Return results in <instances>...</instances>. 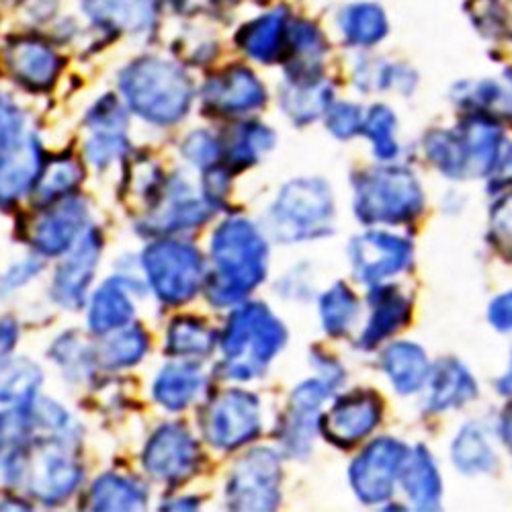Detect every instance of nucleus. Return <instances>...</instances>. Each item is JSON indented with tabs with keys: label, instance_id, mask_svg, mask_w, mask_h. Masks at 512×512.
<instances>
[{
	"label": "nucleus",
	"instance_id": "1",
	"mask_svg": "<svg viewBox=\"0 0 512 512\" xmlns=\"http://www.w3.org/2000/svg\"><path fill=\"white\" fill-rule=\"evenodd\" d=\"M117 87L127 111L152 125L181 121L195 95L183 66L154 54L127 62L117 74Z\"/></svg>",
	"mask_w": 512,
	"mask_h": 512
},
{
	"label": "nucleus",
	"instance_id": "2",
	"mask_svg": "<svg viewBox=\"0 0 512 512\" xmlns=\"http://www.w3.org/2000/svg\"><path fill=\"white\" fill-rule=\"evenodd\" d=\"M211 259L216 265L207 295L218 308L232 306L265 279L267 246L256 228L244 220H230L211 236Z\"/></svg>",
	"mask_w": 512,
	"mask_h": 512
},
{
	"label": "nucleus",
	"instance_id": "3",
	"mask_svg": "<svg viewBox=\"0 0 512 512\" xmlns=\"http://www.w3.org/2000/svg\"><path fill=\"white\" fill-rule=\"evenodd\" d=\"M283 343L285 330L265 306L248 304L236 310L222 336L226 373L234 379L261 375Z\"/></svg>",
	"mask_w": 512,
	"mask_h": 512
},
{
	"label": "nucleus",
	"instance_id": "4",
	"mask_svg": "<svg viewBox=\"0 0 512 512\" xmlns=\"http://www.w3.org/2000/svg\"><path fill=\"white\" fill-rule=\"evenodd\" d=\"M142 269L150 289L166 306H181L193 300L205 277L199 250L177 240H158L146 246Z\"/></svg>",
	"mask_w": 512,
	"mask_h": 512
},
{
	"label": "nucleus",
	"instance_id": "5",
	"mask_svg": "<svg viewBox=\"0 0 512 512\" xmlns=\"http://www.w3.org/2000/svg\"><path fill=\"white\" fill-rule=\"evenodd\" d=\"M422 209V191L402 168L375 170L357 181L355 211L365 224H400Z\"/></svg>",
	"mask_w": 512,
	"mask_h": 512
},
{
	"label": "nucleus",
	"instance_id": "6",
	"mask_svg": "<svg viewBox=\"0 0 512 512\" xmlns=\"http://www.w3.org/2000/svg\"><path fill=\"white\" fill-rule=\"evenodd\" d=\"M332 218V197L324 181L300 179L289 183L271 209L277 240L300 242L326 232Z\"/></svg>",
	"mask_w": 512,
	"mask_h": 512
},
{
	"label": "nucleus",
	"instance_id": "7",
	"mask_svg": "<svg viewBox=\"0 0 512 512\" xmlns=\"http://www.w3.org/2000/svg\"><path fill=\"white\" fill-rule=\"evenodd\" d=\"M3 60L13 80L29 93L52 91L64 68L56 46L35 31L13 35L3 48Z\"/></svg>",
	"mask_w": 512,
	"mask_h": 512
},
{
	"label": "nucleus",
	"instance_id": "8",
	"mask_svg": "<svg viewBox=\"0 0 512 512\" xmlns=\"http://www.w3.org/2000/svg\"><path fill=\"white\" fill-rule=\"evenodd\" d=\"M201 426L213 447L236 449L261 431L259 400L242 390H228L207 406Z\"/></svg>",
	"mask_w": 512,
	"mask_h": 512
},
{
	"label": "nucleus",
	"instance_id": "9",
	"mask_svg": "<svg viewBox=\"0 0 512 512\" xmlns=\"http://www.w3.org/2000/svg\"><path fill=\"white\" fill-rule=\"evenodd\" d=\"M281 465L275 453L259 449L234 467L228 484V502L238 510H271L279 502Z\"/></svg>",
	"mask_w": 512,
	"mask_h": 512
},
{
	"label": "nucleus",
	"instance_id": "10",
	"mask_svg": "<svg viewBox=\"0 0 512 512\" xmlns=\"http://www.w3.org/2000/svg\"><path fill=\"white\" fill-rule=\"evenodd\" d=\"M103 238L99 230L89 228L66 252L52 281L54 302L66 310H78L87 300L95 271L101 263Z\"/></svg>",
	"mask_w": 512,
	"mask_h": 512
},
{
	"label": "nucleus",
	"instance_id": "11",
	"mask_svg": "<svg viewBox=\"0 0 512 512\" xmlns=\"http://www.w3.org/2000/svg\"><path fill=\"white\" fill-rule=\"evenodd\" d=\"M199 445L185 426L170 422L146 443L142 463L146 472L160 482H183L195 474L199 463Z\"/></svg>",
	"mask_w": 512,
	"mask_h": 512
},
{
	"label": "nucleus",
	"instance_id": "12",
	"mask_svg": "<svg viewBox=\"0 0 512 512\" xmlns=\"http://www.w3.org/2000/svg\"><path fill=\"white\" fill-rule=\"evenodd\" d=\"M408 449L394 439H379L371 443L351 467V482L357 496L365 504L386 500L394 492Z\"/></svg>",
	"mask_w": 512,
	"mask_h": 512
},
{
	"label": "nucleus",
	"instance_id": "13",
	"mask_svg": "<svg viewBox=\"0 0 512 512\" xmlns=\"http://www.w3.org/2000/svg\"><path fill=\"white\" fill-rule=\"evenodd\" d=\"M156 3L158 0H78V9L91 29L115 37H146L158 23Z\"/></svg>",
	"mask_w": 512,
	"mask_h": 512
},
{
	"label": "nucleus",
	"instance_id": "14",
	"mask_svg": "<svg viewBox=\"0 0 512 512\" xmlns=\"http://www.w3.org/2000/svg\"><path fill=\"white\" fill-rule=\"evenodd\" d=\"M87 224L89 209L84 201L78 197H64L33 224L31 246L41 256L66 254L78 242V238L87 232Z\"/></svg>",
	"mask_w": 512,
	"mask_h": 512
},
{
	"label": "nucleus",
	"instance_id": "15",
	"mask_svg": "<svg viewBox=\"0 0 512 512\" xmlns=\"http://www.w3.org/2000/svg\"><path fill=\"white\" fill-rule=\"evenodd\" d=\"M410 254L412 248L406 240L383 232L365 234L351 244L355 277L369 285L381 283L404 271L410 263Z\"/></svg>",
	"mask_w": 512,
	"mask_h": 512
},
{
	"label": "nucleus",
	"instance_id": "16",
	"mask_svg": "<svg viewBox=\"0 0 512 512\" xmlns=\"http://www.w3.org/2000/svg\"><path fill=\"white\" fill-rule=\"evenodd\" d=\"M41 158L37 138L27 132L0 146V203H15L33 191L44 170Z\"/></svg>",
	"mask_w": 512,
	"mask_h": 512
},
{
	"label": "nucleus",
	"instance_id": "17",
	"mask_svg": "<svg viewBox=\"0 0 512 512\" xmlns=\"http://www.w3.org/2000/svg\"><path fill=\"white\" fill-rule=\"evenodd\" d=\"M80 482L82 467L66 453V447L54 441L33 461L29 490L39 502L50 506L68 500L78 490Z\"/></svg>",
	"mask_w": 512,
	"mask_h": 512
},
{
	"label": "nucleus",
	"instance_id": "18",
	"mask_svg": "<svg viewBox=\"0 0 512 512\" xmlns=\"http://www.w3.org/2000/svg\"><path fill=\"white\" fill-rule=\"evenodd\" d=\"M203 103L205 109L224 115L248 113L265 103V87L248 68L232 66L207 80Z\"/></svg>",
	"mask_w": 512,
	"mask_h": 512
},
{
	"label": "nucleus",
	"instance_id": "19",
	"mask_svg": "<svg viewBox=\"0 0 512 512\" xmlns=\"http://www.w3.org/2000/svg\"><path fill=\"white\" fill-rule=\"evenodd\" d=\"M381 404L371 392H353L338 400L322 420L324 435L343 447L365 439L379 424Z\"/></svg>",
	"mask_w": 512,
	"mask_h": 512
},
{
	"label": "nucleus",
	"instance_id": "20",
	"mask_svg": "<svg viewBox=\"0 0 512 512\" xmlns=\"http://www.w3.org/2000/svg\"><path fill=\"white\" fill-rule=\"evenodd\" d=\"M211 213L213 203L207 197H197L185 183L175 181L164 193V207L156 209L146 224L150 226V232L191 230L207 222Z\"/></svg>",
	"mask_w": 512,
	"mask_h": 512
},
{
	"label": "nucleus",
	"instance_id": "21",
	"mask_svg": "<svg viewBox=\"0 0 512 512\" xmlns=\"http://www.w3.org/2000/svg\"><path fill=\"white\" fill-rule=\"evenodd\" d=\"M132 279L111 277L93 295L89 306V328L97 336L113 334L134 318Z\"/></svg>",
	"mask_w": 512,
	"mask_h": 512
},
{
	"label": "nucleus",
	"instance_id": "22",
	"mask_svg": "<svg viewBox=\"0 0 512 512\" xmlns=\"http://www.w3.org/2000/svg\"><path fill=\"white\" fill-rule=\"evenodd\" d=\"M287 31L285 13L271 11L246 23L238 33V44L248 58L261 64H273L287 48Z\"/></svg>",
	"mask_w": 512,
	"mask_h": 512
},
{
	"label": "nucleus",
	"instance_id": "23",
	"mask_svg": "<svg viewBox=\"0 0 512 512\" xmlns=\"http://www.w3.org/2000/svg\"><path fill=\"white\" fill-rule=\"evenodd\" d=\"M201 388L203 373L197 369V365L170 363L158 373L152 392L162 408L177 412L187 408L197 398Z\"/></svg>",
	"mask_w": 512,
	"mask_h": 512
},
{
	"label": "nucleus",
	"instance_id": "24",
	"mask_svg": "<svg viewBox=\"0 0 512 512\" xmlns=\"http://www.w3.org/2000/svg\"><path fill=\"white\" fill-rule=\"evenodd\" d=\"M375 293L371 295L373 300V316L363 332L361 345L365 349L375 347L381 343L383 338H388L394 334L398 328L404 326V322L410 316V304L402 293H398L392 287H383V289H373Z\"/></svg>",
	"mask_w": 512,
	"mask_h": 512
},
{
	"label": "nucleus",
	"instance_id": "25",
	"mask_svg": "<svg viewBox=\"0 0 512 512\" xmlns=\"http://www.w3.org/2000/svg\"><path fill=\"white\" fill-rule=\"evenodd\" d=\"M400 476H402L404 488H406L408 496L412 498V502L416 504V508L433 510L439 506L441 492H443L441 478L437 474V467H435L431 455L424 449H418L414 455L408 453Z\"/></svg>",
	"mask_w": 512,
	"mask_h": 512
},
{
	"label": "nucleus",
	"instance_id": "26",
	"mask_svg": "<svg viewBox=\"0 0 512 512\" xmlns=\"http://www.w3.org/2000/svg\"><path fill=\"white\" fill-rule=\"evenodd\" d=\"M338 27L343 31L347 44L355 48H371L386 37L388 19L375 3H355L340 13Z\"/></svg>",
	"mask_w": 512,
	"mask_h": 512
},
{
	"label": "nucleus",
	"instance_id": "27",
	"mask_svg": "<svg viewBox=\"0 0 512 512\" xmlns=\"http://www.w3.org/2000/svg\"><path fill=\"white\" fill-rule=\"evenodd\" d=\"M383 369L400 394L418 392L429 377V361H426L422 349L410 343L392 345L383 355Z\"/></svg>",
	"mask_w": 512,
	"mask_h": 512
},
{
	"label": "nucleus",
	"instance_id": "28",
	"mask_svg": "<svg viewBox=\"0 0 512 512\" xmlns=\"http://www.w3.org/2000/svg\"><path fill=\"white\" fill-rule=\"evenodd\" d=\"M89 500L95 510H138L148 502V490L127 476L103 474L93 484Z\"/></svg>",
	"mask_w": 512,
	"mask_h": 512
},
{
	"label": "nucleus",
	"instance_id": "29",
	"mask_svg": "<svg viewBox=\"0 0 512 512\" xmlns=\"http://www.w3.org/2000/svg\"><path fill=\"white\" fill-rule=\"evenodd\" d=\"M330 99L332 93L328 84L320 82L318 78L291 80L289 87L281 93V107L293 121L308 123L328 111Z\"/></svg>",
	"mask_w": 512,
	"mask_h": 512
},
{
	"label": "nucleus",
	"instance_id": "30",
	"mask_svg": "<svg viewBox=\"0 0 512 512\" xmlns=\"http://www.w3.org/2000/svg\"><path fill=\"white\" fill-rule=\"evenodd\" d=\"M476 381L472 379L457 361L449 359L439 365L433 377V396L431 406L433 410H447L463 406L467 400L476 396Z\"/></svg>",
	"mask_w": 512,
	"mask_h": 512
},
{
	"label": "nucleus",
	"instance_id": "31",
	"mask_svg": "<svg viewBox=\"0 0 512 512\" xmlns=\"http://www.w3.org/2000/svg\"><path fill=\"white\" fill-rule=\"evenodd\" d=\"M213 347L216 334L197 318H177L166 332V353L173 357H207Z\"/></svg>",
	"mask_w": 512,
	"mask_h": 512
},
{
	"label": "nucleus",
	"instance_id": "32",
	"mask_svg": "<svg viewBox=\"0 0 512 512\" xmlns=\"http://www.w3.org/2000/svg\"><path fill=\"white\" fill-rule=\"evenodd\" d=\"M82 181V166L74 158H58L52 160L46 170H41V175L33 187V195L39 205H52L66 195H70L72 189Z\"/></svg>",
	"mask_w": 512,
	"mask_h": 512
},
{
	"label": "nucleus",
	"instance_id": "33",
	"mask_svg": "<svg viewBox=\"0 0 512 512\" xmlns=\"http://www.w3.org/2000/svg\"><path fill=\"white\" fill-rule=\"evenodd\" d=\"M150 347L148 334L142 326H123L115 330V336L105 340V345L99 349L101 361L109 369L132 367L140 363Z\"/></svg>",
	"mask_w": 512,
	"mask_h": 512
},
{
	"label": "nucleus",
	"instance_id": "34",
	"mask_svg": "<svg viewBox=\"0 0 512 512\" xmlns=\"http://www.w3.org/2000/svg\"><path fill=\"white\" fill-rule=\"evenodd\" d=\"M41 386V371L31 361L5 363L0 369V404L21 406L35 400L37 388Z\"/></svg>",
	"mask_w": 512,
	"mask_h": 512
},
{
	"label": "nucleus",
	"instance_id": "35",
	"mask_svg": "<svg viewBox=\"0 0 512 512\" xmlns=\"http://www.w3.org/2000/svg\"><path fill=\"white\" fill-rule=\"evenodd\" d=\"M453 461L463 474H480L492 469L494 451L478 426L469 424L459 433L453 445Z\"/></svg>",
	"mask_w": 512,
	"mask_h": 512
},
{
	"label": "nucleus",
	"instance_id": "36",
	"mask_svg": "<svg viewBox=\"0 0 512 512\" xmlns=\"http://www.w3.org/2000/svg\"><path fill=\"white\" fill-rule=\"evenodd\" d=\"M35 431L37 424L29 404L0 412V457L23 453Z\"/></svg>",
	"mask_w": 512,
	"mask_h": 512
},
{
	"label": "nucleus",
	"instance_id": "37",
	"mask_svg": "<svg viewBox=\"0 0 512 512\" xmlns=\"http://www.w3.org/2000/svg\"><path fill=\"white\" fill-rule=\"evenodd\" d=\"M320 312H322L324 328H326L332 336L345 334V332L351 330V326L355 324V320H357V316H359L357 297L351 293L349 287L336 285V287H332V289L322 297Z\"/></svg>",
	"mask_w": 512,
	"mask_h": 512
},
{
	"label": "nucleus",
	"instance_id": "38",
	"mask_svg": "<svg viewBox=\"0 0 512 512\" xmlns=\"http://www.w3.org/2000/svg\"><path fill=\"white\" fill-rule=\"evenodd\" d=\"M275 136L265 125H242L228 146V162L238 168L250 166L273 148Z\"/></svg>",
	"mask_w": 512,
	"mask_h": 512
},
{
	"label": "nucleus",
	"instance_id": "39",
	"mask_svg": "<svg viewBox=\"0 0 512 512\" xmlns=\"http://www.w3.org/2000/svg\"><path fill=\"white\" fill-rule=\"evenodd\" d=\"M363 127L373 142L375 156L381 160H392L398 154V144L394 138L396 117L388 107H373Z\"/></svg>",
	"mask_w": 512,
	"mask_h": 512
},
{
	"label": "nucleus",
	"instance_id": "40",
	"mask_svg": "<svg viewBox=\"0 0 512 512\" xmlns=\"http://www.w3.org/2000/svg\"><path fill=\"white\" fill-rule=\"evenodd\" d=\"M461 101L476 103L488 109H502L508 115L512 113V78L506 76L504 82H496V80L478 82L474 91L461 95Z\"/></svg>",
	"mask_w": 512,
	"mask_h": 512
},
{
	"label": "nucleus",
	"instance_id": "41",
	"mask_svg": "<svg viewBox=\"0 0 512 512\" xmlns=\"http://www.w3.org/2000/svg\"><path fill=\"white\" fill-rule=\"evenodd\" d=\"M127 150V138L119 130L95 132L87 142V158L97 168H107L113 160L121 158Z\"/></svg>",
	"mask_w": 512,
	"mask_h": 512
},
{
	"label": "nucleus",
	"instance_id": "42",
	"mask_svg": "<svg viewBox=\"0 0 512 512\" xmlns=\"http://www.w3.org/2000/svg\"><path fill=\"white\" fill-rule=\"evenodd\" d=\"M185 158L197 168H211L222 156V146L207 132H193L183 146Z\"/></svg>",
	"mask_w": 512,
	"mask_h": 512
},
{
	"label": "nucleus",
	"instance_id": "43",
	"mask_svg": "<svg viewBox=\"0 0 512 512\" xmlns=\"http://www.w3.org/2000/svg\"><path fill=\"white\" fill-rule=\"evenodd\" d=\"M326 113H328L326 115V125L336 138H351L357 132H361L363 115H361L359 107L345 103V105L328 107Z\"/></svg>",
	"mask_w": 512,
	"mask_h": 512
},
{
	"label": "nucleus",
	"instance_id": "44",
	"mask_svg": "<svg viewBox=\"0 0 512 512\" xmlns=\"http://www.w3.org/2000/svg\"><path fill=\"white\" fill-rule=\"evenodd\" d=\"M492 240L506 256L512 259V193L494 205Z\"/></svg>",
	"mask_w": 512,
	"mask_h": 512
},
{
	"label": "nucleus",
	"instance_id": "45",
	"mask_svg": "<svg viewBox=\"0 0 512 512\" xmlns=\"http://www.w3.org/2000/svg\"><path fill=\"white\" fill-rule=\"evenodd\" d=\"M23 132V115L21 111L0 93V146L13 140Z\"/></svg>",
	"mask_w": 512,
	"mask_h": 512
},
{
	"label": "nucleus",
	"instance_id": "46",
	"mask_svg": "<svg viewBox=\"0 0 512 512\" xmlns=\"http://www.w3.org/2000/svg\"><path fill=\"white\" fill-rule=\"evenodd\" d=\"M44 269V265H41L37 259L33 261H23L19 265H15L11 271L5 273V279H3V285L7 289H17L25 283H29L33 277H37V273Z\"/></svg>",
	"mask_w": 512,
	"mask_h": 512
},
{
	"label": "nucleus",
	"instance_id": "47",
	"mask_svg": "<svg viewBox=\"0 0 512 512\" xmlns=\"http://www.w3.org/2000/svg\"><path fill=\"white\" fill-rule=\"evenodd\" d=\"M490 322L498 330L510 332L512 330V291L500 295L498 300L490 306Z\"/></svg>",
	"mask_w": 512,
	"mask_h": 512
},
{
	"label": "nucleus",
	"instance_id": "48",
	"mask_svg": "<svg viewBox=\"0 0 512 512\" xmlns=\"http://www.w3.org/2000/svg\"><path fill=\"white\" fill-rule=\"evenodd\" d=\"M494 175H492V189H502L512 185V148L500 158L494 166Z\"/></svg>",
	"mask_w": 512,
	"mask_h": 512
},
{
	"label": "nucleus",
	"instance_id": "49",
	"mask_svg": "<svg viewBox=\"0 0 512 512\" xmlns=\"http://www.w3.org/2000/svg\"><path fill=\"white\" fill-rule=\"evenodd\" d=\"M17 338H19V328L13 320L5 318L0 320V353H9L15 349L17 345Z\"/></svg>",
	"mask_w": 512,
	"mask_h": 512
},
{
	"label": "nucleus",
	"instance_id": "50",
	"mask_svg": "<svg viewBox=\"0 0 512 512\" xmlns=\"http://www.w3.org/2000/svg\"><path fill=\"white\" fill-rule=\"evenodd\" d=\"M502 439L506 447L512 451V406L502 416Z\"/></svg>",
	"mask_w": 512,
	"mask_h": 512
},
{
	"label": "nucleus",
	"instance_id": "51",
	"mask_svg": "<svg viewBox=\"0 0 512 512\" xmlns=\"http://www.w3.org/2000/svg\"><path fill=\"white\" fill-rule=\"evenodd\" d=\"M498 388H500V392H502V394H512V367H510L508 375H506L504 379H500Z\"/></svg>",
	"mask_w": 512,
	"mask_h": 512
},
{
	"label": "nucleus",
	"instance_id": "52",
	"mask_svg": "<svg viewBox=\"0 0 512 512\" xmlns=\"http://www.w3.org/2000/svg\"><path fill=\"white\" fill-rule=\"evenodd\" d=\"M0 3H5V5H11V7H23L27 0H0Z\"/></svg>",
	"mask_w": 512,
	"mask_h": 512
},
{
	"label": "nucleus",
	"instance_id": "53",
	"mask_svg": "<svg viewBox=\"0 0 512 512\" xmlns=\"http://www.w3.org/2000/svg\"><path fill=\"white\" fill-rule=\"evenodd\" d=\"M5 363H7V357H5L3 353H0V369H3V367H5Z\"/></svg>",
	"mask_w": 512,
	"mask_h": 512
},
{
	"label": "nucleus",
	"instance_id": "54",
	"mask_svg": "<svg viewBox=\"0 0 512 512\" xmlns=\"http://www.w3.org/2000/svg\"><path fill=\"white\" fill-rule=\"evenodd\" d=\"M168 3H179V0H168Z\"/></svg>",
	"mask_w": 512,
	"mask_h": 512
}]
</instances>
